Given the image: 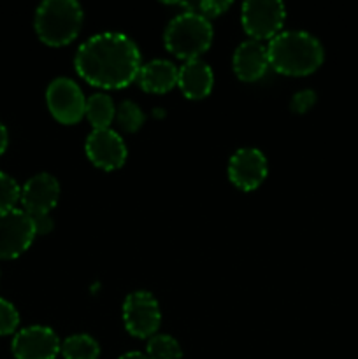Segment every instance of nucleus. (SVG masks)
Instances as JSON below:
<instances>
[{
    "mask_svg": "<svg viewBox=\"0 0 358 359\" xmlns=\"http://www.w3.org/2000/svg\"><path fill=\"white\" fill-rule=\"evenodd\" d=\"M35 32L44 44L58 48L72 42L83 25V9L76 0H46L35 11Z\"/></svg>",
    "mask_w": 358,
    "mask_h": 359,
    "instance_id": "4",
    "label": "nucleus"
},
{
    "mask_svg": "<svg viewBox=\"0 0 358 359\" xmlns=\"http://www.w3.org/2000/svg\"><path fill=\"white\" fill-rule=\"evenodd\" d=\"M20 325V314L11 302L0 298V337L11 335Z\"/></svg>",
    "mask_w": 358,
    "mask_h": 359,
    "instance_id": "21",
    "label": "nucleus"
},
{
    "mask_svg": "<svg viewBox=\"0 0 358 359\" xmlns=\"http://www.w3.org/2000/svg\"><path fill=\"white\" fill-rule=\"evenodd\" d=\"M60 198V184L51 174H37L28 179L21 188L20 202L25 212L30 216L35 214H49L55 209Z\"/></svg>",
    "mask_w": 358,
    "mask_h": 359,
    "instance_id": "12",
    "label": "nucleus"
},
{
    "mask_svg": "<svg viewBox=\"0 0 358 359\" xmlns=\"http://www.w3.org/2000/svg\"><path fill=\"white\" fill-rule=\"evenodd\" d=\"M60 354L63 359H98L100 356V346L95 339L84 333L70 335L60 346Z\"/></svg>",
    "mask_w": 358,
    "mask_h": 359,
    "instance_id": "17",
    "label": "nucleus"
},
{
    "mask_svg": "<svg viewBox=\"0 0 358 359\" xmlns=\"http://www.w3.org/2000/svg\"><path fill=\"white\" fill-rule=\"evenodd\" d=\"M7 144H9V133H7V128L4 126V123L0 121V156L6 153Z\"/></svg>",
    "mask_w": 358,
    "mask_h": 359,
    "instance_id": "25",
    "label": "nucleus"
},
{
    "mask_svg": "<svg viewBox=\"0 0 358 359\" xmlns=\"http://www.w3.org/2000/svg\"><path fill=\"white\" fill-rule=\"evenodd\" d=\"M267 158L255 147H242L228 161V179L242 191L256 189L267 177Z\"/></svg>",
    "mask_w": 358,
    "mask_h": 359,
    "instance_id": "9",
    "label": "nucleus"
},
{
    "mask_svg": "<svg viewBox=\"0 0 358 359\" xmlns=\"http://www.w3.org/2000/svg\"><path fill=\"white\" fill-rule=\"evenodd\" d=\"M161 312L157 298L150 291H133L123 304V323L130 335L147 339L157 335L160 328Z\"/></svg>",
    "mask_w": 358,
    "mask_h": 359,
    "instance_id": "6",
    "label": "nucleus"
},
{
    "mask_svg": "<svg viewBox=\"0 0 358 359\" xmlns=\"http://www.w3.org/2000/svg\"><path fill=\"white\" fill-rule=\"evenodd\" d=\"M269 65V53L263 42L248 39L235 49L234 72L241 81H246V83L258 81L267 72Z\"/></svg>",
    "mask_w": 358,
    "mask_h": 359,
    "instance_id": "13",
    "label": "nucleus"
},
{
    "mask_svg": "<svg viewBox=\"0 0 358 359\" xmlns=\"http://www.w3.org/2000/svg\"><path fill=\"white\" fill-rule=\"evenodd\" d=\"M46 104L56 121L74 125L81 121L86 111V98L79 84L69 77H56L46 90Z\"/></svg>",
    "mask_w": 358,
    "mask_h": 359,
    "instance_id": "7",
    "label": "nucleus"
},
{
    "mask_svg": "<svg viewBox=\"0 0 358 359\" xmlns=\"http://www.w3.org/2000/svg\"><path fill=\"white\" fill-rule=\"evenodd\" d=\"M119 359H150L146 356V354H142V353H137V351H132V353H126V354H123L121 358Z\"/></svg>",
    "mask_w": 358,
    "mask_h": 359,
    "instance_id": "26",
    "label": "nucleus"
},
{
    "mask_svg": "<svg viewBox=\"0 0 358 359\" xmlns=\"http://www.w3.org/2000/svg\"><path fill=\"white\" fill-rule=\"evenodd\" d=\"M178 67L168 60H151L140 67L139 84L147 93H167L178 84Z\"/></svg>",
    "mask_w": 358,
    "mask_h": 359,
    "instance_id": "15",
    "label": "nucleus"
},
{
    "mask_svg": "<svg viewBox=\"0 0 358 359\" xmlns=\"http://www.w3.org/2000/svg\"><path fill=\"white\" fill-rule=\"evenodd\" d=\"M314 102H316L314 91L300 90L293 95V98H291V109H293L295 112H298V114H304V112H307L309 109L314 105Z\"/></svg>",
    "mask_w": 358,
    "mask_h": 359,
    "instance_id": "23",
    "label": "nucleus"
},
{
    "mask_svg": "<svg viewBox=\"0 0 358 359\" xmlns=\"http://www.w3.org/2000/svg\"><path fill=\"white\" fill-rule=\"evenodd\" d=\"M146 356L150 359H181L183 351L174 337L153 335L147 342Z\"/></svg>",
    "mask_w": 358,
    "mask_h": 359,
    "instance_id": "18",
    "label": "nucleus"
},
{
    "mask_svg": "<svg viewBox=\"0 0 358 359\" xmlns=\"http://www.w3.org/2000/svg\"><path fill=\"white\" fill-rule=\"evenodd\" d=\"M213 25L197 11L186 9L168 21L164 34L165 48L185 62L195 60L207 51L213 42Z\"/></svg>",
    "mask_w": 358,
    "mask_h": 359,
    "instance_id": "3",
    "label": "nucleus"
},
{
    "mask_svg": "<svg viewBox=\"0 0 358 359\" xmlns=\"http://www.w3.org/2000/svg\"><path fill=\"white\" fill-rule=\"evenodd\" d=\"M56 333L48 326H28L13 339V354L16 359H55L60 354Z\"/></svg>",
    "mask_w": 358,
    "mask_h": 359,
    "instance_id": "11",
    "label": "nucleus"
},
{
    "mask_svg": "<svg viewBox=\"0 0 358 359\" xmlns=\"http://www.w3.org/2000/svg\"><path fill=\"white\" fill-rule=\"evenodd\" d=\"M269 63L284 76L312 74L325 58L323 46L314 35L302 30H286L270 39L267 44Z\"/></svg>",
    "mask_w": 358,
    "mask_h": 359,
    "instance_id": "2",
    "label": "nucleus"
},
{
    "mask_svg": "<svg viewBox=\"0 0 358 359\" xmlns=\"http://www.w3.org/2000/svg\"><path fill=\"white\" fill-rule=\"evenodd\" d=\"M32 221H34L35 233L37 235H48L53 230V224H55L49 214H35V216H32Z\"/></svg>",
    "mask_w": 358,
    "mask_h": 359,
    "instance_id": "24",
    "label": "nucleus"
},
{
    "mask_svg": "<svg viewBox=\"0 0 358 359\" xmlns=\"http://www.w3.org/2000/svg\"><path fill=\"white\" fill-rule=\"evenodd\" d=\"M77 74L86 83L104 90H119L139 77L140 51L119 32H102L79 46L74 58Z\"/></svg>",
    "mask_w": 358,
    "mask_h": 359,
    "instance_id": "1",
    "label": "nucleus"
},
{
    "mask_svg": "<svg viewBox=\"0 0 358 359\" xmlns=\"http://www.w3.org/2000/svg\"><path fill=\"white\" fill-rule=\"evenodd\" d=\"M88 158L102 170H116L126 161V146L118 132L111 128L93 130L86 139Z\"/></svg>",
    "mask_w": 358,
    "mask_h": 359,
    "instance_id": "10",
    "label": "nucleus"
},
{
    "mask_svg": "<svg viewBox=\"0 0 358 359\" xmlns=\"http://www.w3.org/2000/svg\"><path fill=\"white\" fill-rule=\"evenodd\" d=\"M116 121L125 132H137L144 125V112L135 102L125 100L116 107Z\"/></svg>",
    "mask_w": 358,
    "mask_h": 359,
    "instance_id": "19",
    "label": "nucleus"
},
{
    "mask_svg": "<svg viewBox=\"0 0 358 359\" xmlns=\"http://www.w3.org/2000/svg\"><path fill=\"white\" fill-rule=\"evenodd\" d=\"M241 18L246 34L262 42L281 34L286 20V9L283 2L277 0H249L242 4Z\"/></svg>",
    "mask_w": 358,
    "mask_h": 359,
    "instance_id": "5",
    "label": "nucleus"
},
{
    "mask_svg": "<svg viewBox=\"0 0 358 359\" xmlns=\"http://www.w3.org/2000/svg\"><path fill=\"white\" fill-rule=\"evenodd\" d=\"M21 189L18 182L11 175L0 172V214L7 210L16 209V203L20 202Z\"/></svg>",
    "mask_w": 358,
    "mask_h": 359,
    "instance_id": "20",
    "label": "nucleus"
},
{
    "mask_svg": "<svg viewBox=\"0 0 358 359\" xmlns=\"http://www.w3.org/2000/svg\"><path fill=\"white\" fill-rule=\"evenodd\" d=\"M230 6L232 4L225 2V0H221V2H216V0H204V2H199V4H188V9L197 11V13L207 18V16H218V14H223Z\"/></svg>",
    "mask_w": 358,
    "mask_h": 359,
    "instance_id": "22",
    "label": "nucleus"
},
{
    "mask_svg": "<svg viewBox=\"0 0 358 359\" xmlns=\"http://www.w3.org/2000/svg\"><path fill=\"white\" fill-rule=\"evenodd\" d=\"M84 116L91 123L93 130L109 128L116 116V107L111 97L105 93H95L86 100V111Z\"/></svg>",
    "mask_w": 358,
    "mask_h": 359,
    "instance_id": "16",
    "label": "nucleus"
},
{
    "mask_svg": "<svg viewBox=\"0 0 358 359\" xmlns=\"http://www.w3.org/2000/svg\"><path fill=\"white\" fill-rule=\"evenodd\" d=\"M35 235L32 216L23 209L0 214V259H14L23 255Z\"/></svg>",
    "mask_w": 358,
    "mask_h": 359,
    "instance_id": "8",
    "label": "nucleus"
},
{
    "mask_svg": "<svg viewBox=\"0 0 358 359\" xmlns=\"http://www.w3.org/2000/svg\"><path fill=\"white\" fill-rule=\"evenodd\" d=\"M213 70H211V67L204 60H188L179 69L178 86L186 98H192V100L206 98L211 93V90H213Z\"/></svg>",
    "mask_w": 358,
    "mask_h": 359,
    "instance_id": "14",
    "label": "nucleus"
}]
</instances>
